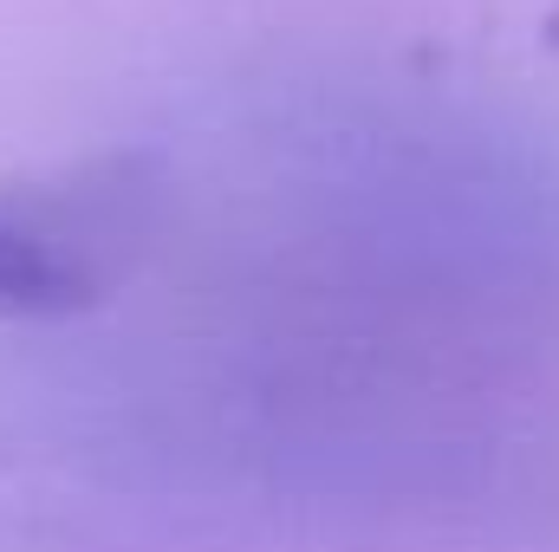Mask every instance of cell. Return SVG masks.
Segmentation results:
<instances>
[{
  "instance_id": "6da1fadb",
  "label": "cell",
  "mask_w": 559,
  "mask_h": 552,
  "mask_svg": "<svg viewBox=\"0 0 559 552\" xmlns=\"http://www.w3.org/2000/svg\"><path fill=\"white\" fill-rule=\"evenodd\" d=\"M156 182L143 156H85L0 182V319L98 305L150 241Z\"/></svg>"
}]
</instances>
